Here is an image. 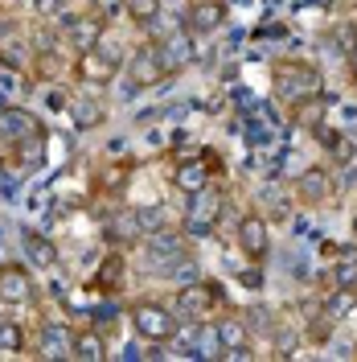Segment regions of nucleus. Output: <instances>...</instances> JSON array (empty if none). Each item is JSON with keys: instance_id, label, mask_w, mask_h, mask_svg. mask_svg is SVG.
I'll list each match as a JSON object with an SVG mask.
<instances>
[{"instance_id": "obj_22", "label": "nucleus", "mask_w": 357, "mask_h": 362, "mask_svg": "<svg viewBox=\"0 0 357 362\" xmlns=\"http://www.w3.org/2000/svg\"><path fill=\"white\" fill-rule=\"evenodd\" d=\"M119 8H123L135 25H152L160 17V0H119Z\"/></svg>"}, {"instance_id": "obj_19", "label": "nucleus", "mask_w": 357, "mask_h": 362, "mask_svg": "<svg viewBox=\"0 0 357 362\" xmlns=\"http://www.w3.org/2000/svg\"><path fill=\"white\" fill-rule=\"evenodd\" d=\"M357 309V288H337L333 296H325V305H320V317H329V321H341V317H349Z\"/></svg>"}, {"instance_id": "obj_12", "label": "nucleus", "mask_w": 357, "mask_h": 362, "mask_svg": "<svg viewBox=\"0 0 357 362\" xmlns=\"http://www.w3.org/2000/svg\"><path fill=\"white\" fill-rule=\"evenodd\" d=\"M37 354L42 358H66L74 354V334H70L66 325H42V334H37Z\"/></svg>"}, {"instance_id": "obj_23", "label": "nucleus", "mask_w": 357, "mask_h": 362, "mask_svg": "<svg viewBox=\"0 0 357 362\" xmlns=\"http://www.w3.org/2000/svg\"><path fill=\"white\" fill-rule=\"evenodd\" d=\"M25 350V329L17 325V321H0V354H21Z\"/></svg>"}, {"instance_id": "obj_25", "label": "nucleus", "mask_w": 357, "mask_h": 362, "mask_svg": "<svg viewBox=\"0 0 357 362\" xmlns=\"http://www.w3.org/2000/svg\"><path fill=\"white\" fill-rule=\"evenodd\" d=\"M135 210H140L144 235H152V230H160V226H164V210H157V206H135Z\"/></svg>"}, {"instance_id": "obj_26", "label": "nucleus", "mask_w": 357, "mask_h": 362, "mask_svg": "<svg viewBox=\"0 0 357 362\" xmlns=\"http://www.w3.org/2000/svg\"><path fill=\"white\" fill-rule=\"evenodd\" d=\"M62 4H66V0H29V8H33L37 17H58Z\"/></svg>"}, {"instance_id": "obj_2", "label": "nucleus", "mask_w": 357, "mask_h": 362, "mask_svg": "<svg viewBox=\"0 0 357 362\" xmlns=\"http://www.w3.org/2000/svg\"><path fill=\"white\" fill-rule=\"evenodd\" d=\"M132 329L140 341H160V346H169V341L177 338V313L169 309V305H160V300H135L132 305Z\"/></svg>"}, {"instance_id": "obj_14", "label": "nucleus", "mask_w": 357, "mask_h": 362, "mask_svg": "<svg viewBox=\"0 0 357 362\" xmlns=\"http://www.w3.org/2000/svg\"><path fill=\"white\" fill-rule=\"evenodd\" d=\"M210 296H214V288L210 284H185L177 293V305H173V313H185V317H193V321H201L205 317V309H210Z\"/></svg>"}, {"instance_id": "obj_16", "label": "nucleus", "mask_w": 357, "mask_h": 362, "mask_svg": "<svg viewBox=\"0 0 357 362\" xmlns=\"http://www.w3.org/2000/svg\"><path fill=\"white\" fill-rule=\"evenodd\" d=\"M103 230H107V239H115V243H132V239H144L140 210H119V214H111Z\"/></svg>"}, {"instance_id": "obj_1", "label": "nucleus", "mask_w": 357, "mask_h": 362, "mask_svg": "<svg viewBox=\"0 0 357 362\" xmlns=\"http://www.w3.org/2000/svg\"><path fill=\"white\" fill-rule=\"evenodd\" d=\"M271 87H275V99H279V103H291V107H296V103H308L313 95L325 90V74H320L313 62H279Z\"/></svg>"}, {"instance_id": "obj_24", "label": "nucleus", "mask_w": 357, "mask_h": 362, "mask_svg": "<svg viewBox=\"0 0 357 362\" xmlns=\"http://www.w3.org/2000/svg\"><path fill=\"white\" fill-rule=\"evenodd\" d=\"M333 280H337V288H357V264L353 259H341L333 268Z\"/></svg>"}, {"instance_id": "obj_11", "label": "nucleus", "mask_w": 357, "mask_h": 362, "mask_svg": "<svg viewBox=\"0 0 357 362\" xmlns=\"http://www.w3.org/2000/svg\"><path fill=\"white\" fill-rule=\"evenodd\" d=\"M296 194H300L308 206L329 202V194H333V177H329V169H304V173L296 177Z\"/></svg>"}, {"instance_id": "obj_28", "label": "nucleus", "mask_w": 357, "mask_h": 362, "mask_svg": "<svg viewBox=\"0 0 357 362\" xmlns=\"http://www.w3.org/2000/svg\"><path fill=\"white\" fill-rule=\"evenodd\" d=\"M349 226H353V235H357V210H353V223H349Z\"/></svg>"}, {"instance_id": "obj_9", "label": "nucleus", "mask_w": 357, "mask_h": 362, "mask_svg": "<svg viewBox=\"0 0 357 362\" xmlns=\"http://www.w3.org/2000/svg\"><path fill=\"white\" fill-rule=\"evenodd\" d=\"M238 247L250 255V259H263L271 251V235H267V223L259 218V214H246L243 223H238Z\"/></svg>"}, {"instance_id": "obj_21", "label": "nucleus", "mask_w": 357, "mask_h": 362, "mask_svg": "<svg viewBox=\"0 0 357 362\" xmlns=\"http://www.w3.org/2000/svg\"><path fill=\"white\" fill-rule=\"evenodd\" d=\"M66 107H70V115H74L78 128H95V124H103V107H99L95 99H70Z\"/></svg>"}, {"instance_id": "obj_7", "label": "nucleus", "mask_w": 357, "mask_h": 362, "mask_svg": "<svg viewBox=\"0 0 357 362\" xmlns=\"http://www.w3.org/2000/svg\"><path fill=\"white\" fill-rule=\"evenodd\" d=\"M33 300V280L21 264H0V305H29Z\"/></svg>"}, {"instance_id": "obj_3", "label": "nucleus", "mask_w": 357, "mask_h": 362, "mask_svg": "<svg viewBox=\"0 0 357 362\" xmlns=\"http://www.w3.org/2000/svg\"><path fill=\"white\" fill-rule=\"evenodd\" d=\"M193 202H189V214H185V235H193V239H205L218 218H222L226 210V194L218 185H201L198 194H189Z\"/></svg>"}, {"instance_id": "obj_6", "label": "nucleus", "mask_w": 357, "mask_h": 362, "mask_svg": "<svg viewBox=\"0 0 357 362\" xmlns=\"http://www.w3.org/2000/svg\"><path fill=\"white\" fill-rule=\"evenodd\" d=\"M164 74H169V70H164V62H160V49H157V45H140V49L132 54V62H128V78H132L135 90L157 87Z\"/></svg>"}, {"instance_id": "obj_13", "label": "nucleus", "mask_w": 357, "mask_h": 362, "mask_svg": "<svg viewBox=\"0 0 357 362\" xmlns=\"http://www.w3.org/2000/svg\"><path fill=\"white\" fill-rule=\"evenodd\" d=\"M66 37L78 49H90V45H99V37H103V21L95 17V13H78V17H66Z\"/></svg>"}, {"instance_id": "obj_10", "label": "nucleus", "mask_w": 357, "mask_h": 362, "mask_svg": "<svg viewBox=\"0 0 357 362\" xmlns=\"http://www.w3.org/2000/svg\"><path fill=\"white\" fill-rule=\"evenodd\" d=\"M185 21H189L193 33H214V29H222L226 25V4L222 0H193Z\"/></svg>"}, {"instance_id": "obj_5", "label": "nucleus", "mask_w": 357, "mask_h": 362, "mask_svg": "<svg viewBox=\"0 0 357 362\" xmlns=\"http://www.w3.org/2000/svg\"><path fill=\"white\" fill-rule=\"evenodd\" d=\"M78 83H87V87H107L115 74H119V58H115L111 49H103V45H90V49H78Z\"/></svg>"}, {"instance_id": "obj_15", "label": "nucleus", "mask_w": 357, "mask_h": 362, "mask_svg": "<svg viewBox=\"0 0 357 362\" xmlns=\"http://www.w3.org/2000/svg\"><path fill=\"white\" fill-rule=\"evenodd\" d=\"M25 255H29V268H58V247L49 235H37V230H25Z\"/></svg>"}, {"instance_id": "obj_17", "label": "nucleus", "mask_w": 357, "mask_h": 362, "mask_svg": "<svg viewBox=\"0 0 357 362\" xmlns=\"http://www.w3.org/2000/svg\"><path fill=\"white\" fill-rule=\"evenodd\" d=\"M173 185H177L181 194H198L201 185H210V169L201 160H181L177 169H173Z\"/></svg>"}, {"instance_id": "obj_4", "label": "nucleus", "mask_w": 357, "mask_h": 362, "mask_svg": "<svg viewBox=\"0 0 357 362\" xmlns=\"http://www.w3.org/2000/svg\"><path fill=\"white\" fill-rule=\"evenodd\" d=\"M0 144H13L29 157V144H45L42 119L25 107H0Z\"/></svg>"}, {"instance_id": "obj_27", "label": "nucleus", "mask_w": 357, "mask_h": 362, "mask_svg": "<svg viewBox=\"0 0 357 362\" xmlns=\"http://www.w3.org/2000/svg\"><path fill=\"white\" fill-rule=\"evenodd\" d=\"M243 284L246 288H259L263 284V272H243Z\"/></svg>"}, {"instance_id": "obj_8", "label": "nucleus", "mask_w": 357, "mask_h": 362, "mask_svg": "<svg viewBox=\"0 0 357 362\" xmlns=\"http://www.w3.org/2000/svg\"><path fill=\"white\" fill-rule=\"evenodd\" d=\"M157 49H160V62H164L169 74H181V70L193 62V37L189 33H169V37L157 42Z\"/></svg>"}, {"instance_id": "obj_18", "label": "nucleus", "mask_w": 357, "mask_h": 362, "mask_svg": "<svg viewBox=\"0 0 357 362\" xmlns=\"http://www.w3.org/2000/svg\"><path fill=\"white\" fill-rule=\"evenodd\" d=\"M74 358H83V362H103L107 358L103 334H99V329H78V334H74Z\"/></svg>"}, {"instance_id": "obj_20", "label": "nucleus", "mask_w": 357, "mask_h": 362, "mask_svg": "<svg viewBox=\"0 0 357 362\" xmlns=\"http://www.w3.org/2000/svg\"><path fill=\"white\" fill-rule=\"evenodd\" d=\"M144 247L152 259H181V239L177 235H169V230H152V235H144Z\"/></svg>"}]
</instances>
